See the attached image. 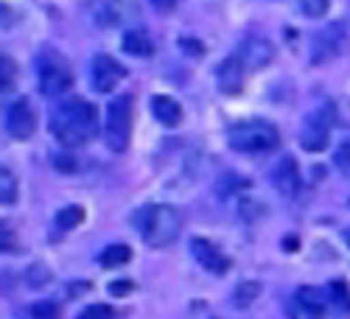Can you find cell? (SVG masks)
I'll return each mask as SVG.
<instances>
[{"mask_svg": "<svg viewBox=\"0 0 350 319\" xmlns=\"http://www.w3.org/2000/svg\"><path fill=\"white\" fill-rule=\"evenodd\" d=\"M180 48H183V51H188V53H196V56L205 53V48H202L196 40H188V37H183V40H180Z\"/></svg>", "mask_w": 350, "mask_h": 319, "instance_id": "cell-33", "label": "cell"}, {"mask_svg": "<svg viewBox=\"0 0 350 319\" xmlns=\"http://www.w3.org/2000/svg\"><path fill=\"white\" fill-rule=\"evenodd\" d=\"M191 255L196 258V264L202 269H208L213 275H224L230 269V258L213 241H208V238H199V236L191 238Z\"/></svg>", "mask_w": 350, "mask_h": 319, "instance_id": "cell-13", "label": "cell"}, {"mask_svg": "<svg viewBox=\"0 0 350 319\" xmlns=\"http://www.w3.org/2000/svg\"><path fill=\"white\" fill-rule=\"evenodd\" d=\"M132 292V283L129 280H115V283H109V294L112 297H126Z\"/></svg>", "mask_w": 350, "mask_h": 319, "instance_id": "cell-32", "label": "cell"}, {"mask_svg": "<svg viewBox=\"0 0 350 319\" xmlns=\"http://www.w3.org/2000/svg\"><path fill=\"white\" fill-rule=\"evenodd\" d=\"M300 9H303L306 17L319 20V17H325V12L331 9V0H300Z\"/></svg>", "mask_w": 350, "mask_h": 319, "instance_id": "cell-27", "label": "cell"}, {"mask_svg": "<svg viewBox=\"0 0 350 319\" xmlns=\"http://www.w3.org/2000/svg\"><path fill=\"white\" fill-rule=\"evenodd\" d=\"M239 188H250V180L239 177V174H224V177L216 182V193H219L221 199L230 196L232 191H239Z\"/></svg>", "mask_w": 350, "mask_h": 319, "instance_id": "cell-23", "label": "cell"}, {"mask_svg": "<svg viewBox=\"0 0 350 319\" xmlns=\"http://www.w3.org/2000/svg\"><path fill=\"white\" fill-rule=\"evenodd\" d=\"M244 81H247V65L239 59V53L227 56V59L219 65L216 70V84L224 96H239L244 90Z\"/></svg>", "mask_w": 350, "mask_h": 319, "instance_id": "cell-12", "label": "cell"}, {"mask_svg": "<svg viewBox=\"0 0 350 319\" xmlns=\"http://www.w3.org/2000/svg\"><path fill=\"white\" fill-rule=\"evenodd\" d=\"M152 115L168 129H177L183 124V107L177 98H171V96H154L152 98Z\"/></svg>", "mask_w": 350, "mask_h": 319, "instance_id": "cell-16", "label": "cell"}, {"mask_svg": "<svg viewBox=\"0 0 350 319\" xmlns=\"http://www.w3.org/2000/svg\"><path fill=\"white\" fill-rule=\"evenodd\" d=\"M132 260V249L126 244H109L101 255H98V264L101 269H121Z\"/></svg>", "mask_w": 350, "mask_h": 319, "instance_id": "cell-18", "label": "cell"}, {"mask_svg": "<svg viewBox=\"0 0 350 319\" xmlns=\"http://www.w3.org/2000/svg\"><path fill=\"white\" fill-rule=\"evenodd\" d=\"M269 180H272V188L283 196V199H295L297 193H300V168H297V160L291 157V154H286V157H280L278 160V165L272 168V174H269Z\"/></svg>", "mask_w": 350, "mask_h": 319, "instance_id": "cell-11", "label": "cell"}, {"mask_svg": "<svg viewBox=\"0 0 350 319\" xmlns=\"http://www.w3.org/2000/svg\"><path fill=\"white\" fill-rule=\"evenodd\" d=\"M53 168L59 171V174H76L79 171V160L73 154H68V152L53 154Z\"/></svg>", "mask_w": 350, "mask_h": 319, "instance_id": "cell-31", "label": "cell"}, {"mask_svg": "<svg viewBox=\"0 0 350 319\" xmlns=\"http://www.w3.org/2000/svg\"><path fill=\"white\" fill-rule=\"evenodd\" d=\"M135 17H137V6L129 3V0H107L96 14V20L101 25H121L126 20H135Z\"/></svg>", "mask_w": 350, "mask_h": 319, "instance_id": "cell-15", "label": "cell"}, {"mask_svg": "<svg viewBox=\"0 0 350 319\" xmlns=\"http://www.w3.org/2000/svg\"><path fill=\"white\" fill-rule=\"evenodd\" d=\"M14 247V233H9V227L3 224V252H9Z\"/></svg>", "mask_w": 350, "mask_h": 319, "instance_id": "cell-34", "label": "cell"}, {"mask_svg": "<svg viewBox=\"0 0 350 319\" xmlns=\"http://www.w3.org/2000/svg\"><path fill=\"white\" fill-rule=\"evenodd\" d=\"M81 221H84V208H79V205L62 208L59 213H56V230H62V233H68V230L79 227Z\"/></svg>", "mask_w": 350, "mask_h": 319, "instance_id": "cell-20", "label": "cell"}, {"mask_svg": "<svg viewBox=\"0 0 350 319\" xmlns=\"http://www.w3.org/2000/svg\"><path fill=\"white\" fill-rule=\"evenodd\" d=\"M328 300H331L339 311H347V308H350V292H347V286H345L342 280H334V283L328 286Z\"/></svg>", "mask_w": 350, "mask_h": 319, "instance_id": "cell-25", "label": "cell"}, {"mask_svg": "<svg viewBox=\"0 0 350 319\" xmlns=\"http://www.w3.org/2000/svg\"><path fill=\"white\" fill-rule=\"evenodd\" d=\"M334 163H336V168L342 171V177H347V180H350V137H347V140L342 143V146L336 149Z\"/></svg>", "mask_w": 350, "mask_h": 319, "instance_id": "cell-30", "label": "cell"}, {"mask_svg": "<svg viewBox=\"0 0 350 319\" xmlns=\"http://www.w3.org/2000/svg\"><path fill=\"white\" fill-rule=\"evenodd\" d=\"M6 132L14 140H28L37 132V112L28 98H17L6 109Z\"/></svg>", "mask_w": 350, "mask_h": 319, "instance_id": "cell-9", "label": "cell"}, {"mask_svg": "<svg viewBox=\"0 0 350 319\" xmlns=\"http://www.w3.org/2000/svg\"><path fill=\"white\" fill-rule=\"evenodd\" d=\"M328 303H331L328 292H323V288H314V286H303V288H297L295 300H291L288 316L291 319H325Z\"/></svg>", "mask_w": 350, "mask_h": 319, "instance_id": "cell-8", "label": "cell"}, {"mask_svg": "<svg viewBox=\"0 0 350 319\" xmlns=\"http://www.w3.org/2000/svg\"><path fill=\"white\" fill-rule=\"evenodd\" d=\"M260 213H264V205H260V202H255V199H241L239 202V216L244 221H258Z\"/></svg>", "mask_w": 350, "mask_h": 319, "instance_id": "cell-28", "label": "cell"}, {"mask_svg": "<svg viewBox=\"0 0 350 319\" xmlns=\"http://www.w3.org/2000/svg\"><path fill=\"white\" fill-rule=\"evenodd\" d=\"M258 294H260V283H255V280H241L239 286H236V292H232V305L236 308H250L255 300H258Z\"/></svg>", "mask_w": 350, "mask_h": 319, "instance_id": "cell-19", "label": "cell"}, {"mask_svg": "<svg viewBox=\"0 0 350 319\" xmlns=\"http://www.w3.org/2000/svg\"><path fill=\"white\" fill-rule=\"evenodd\" d=\"M152 3H154L160 12H171V9H174V0H152Z\"/></svg>", "mask_w": 350, "mask_h": 319, "instance_id": "cell-35", "label": "cell"}, {"mask_svg": "<svg viewBox=\"0 0 350 319\" xmlns=\"http://www.w3.org/2000/svg\"><path fill=\"white\" fill-rule=\"evenodd\" d=\"M121 48H124V53L137 56V59H149L154 53V42H152L149 31H143V28H129V31H124Z\"/></svg>", "mask_w": 350, "mask_h": 319, "instance_id": "cell-17", "label": "cell"}, {"mask_svg": "<svg viewBox=\"0 0 350 319\" xmlns=\"http://www.w3.org/2000/svg\"><path fill=\"white\" fill-rule=\"evenodd\" d=\"M227 143L232 152H241V154H267L280 143V132L275 129V124L264 118L239 121L227 129Z\"/></svg>", "mask_w": 350, "mask_h": 319, "instance_id": "cell-3", "label": "cell"}, {"mask_svg": "<svg viewBox=\"0 0 350 319\" xmlns=\"http://www.w3.org/2000/svg\"><path fill=\"white\" fill-rule=\"evenodd\" d=\"M17 81V65L9 53H0V87H3V93H9Z\"/></svg>", "mask_w": 350, "mask_h": 319, "instance_id": "cell-22", "label": "cell"}, {"mask_svg": "<svg viewBox=\"0 0 350 319\" xmlns=\"http://www.w3.org/2000/svg\"><path fill=\"white\" fill-rule=\"evenodd\" d=\"M0 202L9 208L17 202V180L9 168H0Z\"/></svg>", "mask_w": 350, "mask_h": 319, "instance_id": "cell-21", "label": "cell"}, {"mask_svg": "<svg viewBox=\"0 0 350 319\" xmlns=\"http://www.w3.org/2000/svg\"><path fill=\"white\" fill-rule=\"evenodd\" d=\"M37 76H40V93L48 98H59L73 87V68L62 53L45 51L37 59Z\"/></svg>", "mask_w": 350, "mask_h": 319, "instance_id": "cell-5", "label": "cell"}, {"mask_svg": "<svg viewBox=\"0 0 350 319\" xmlns=\"http://www.w3.org/2000/svg\"><path fill=\"white\" fill-rule=\"evenodd\" d=\"M31 319H59L62 316V308L56 305V303H51V300H40V303H34L31 305Z\"/></svg>", "mask_w": 350, "mask_h": 319, "instance_id": "cell-26", "label": "cell"}, {"mask_svg": "<svg viewBox=\"0 0 350 319\" xmlns=\"http://www.w3.org/2000/svg\"><path fill=\"white\" fill-rule=\"evenodd\" d=\"M76 319H115V311L104 303H96V305H87Z\"/></svg>", "mask_w": 350, "mask_h": 319, "instance_id": "cell-29", "label": "cell"}, {"mask_svg": "<svg viewBox=\"0 0 350 319\" xmlns=\"http://www.w3.org/2000/svg\"><path fill=\"white\" fill-rule=\"evenodd\" d=\"M124 79H126V68L118 59H112L109 53H98L93 59V90L96 93H112Z\"/></svg>", "mask_w": 350, "mask_h": 319, "instance_id": "cell-10", "label": "cell"}, {"mask_svg": "<svg viewBox=\"0 0 350 319\" xmlns=\"http://www.w3.org/2000/svg\"><path fill=\"white\" fill-rule=\"evenodd\" d=\"M342 238H345V244L350 247V227H347V230H345V233H342Z\"/></svg>", "mask_w": 350, "mask_h": 319, "instance_id": "cell-36", "label": "cell"}, {"mask_svg": "<svg viewBox=\"0 0 350 319\" xmlns=\"http://www.w3.org/2000/svg\"><path fill=\"white\" fill-rule=\"evenodd\" d=\"M331 126H334V109H331V104H323L306 118V124L300 129V146L311 154L325 152L328 137H331Z\"/></svg>", "mask_w": 350, "mask_h": 319, "instance_id": "cell-6", "label": "cell"}, {"mask_svg": "<svg viewBox=\"0 0 350 319\" xmlns=\"http://www.w3.org/2000/svg\"><path fill=\"white\" fill-rule=\"evenodd\" d=\"M51 135L65 149L87 146L98 135V109L87 98H68L51 109Z\"/></svg>", "mask_w": 350, "mask_h": 319, "instance_id": "cell-1", "label": "cell"}, {"mask_svg": "<svg viewBox=\"0 0 350 319\" xmlns=\"http://www.w3.org/2000/svg\"><path fill=\"white\" fill-rule=\"evenodd\" d=\"M25 280H28V286H31V288H45L53 280V275H51V269L45 264H34V266H28Z\"/></svg>", "mask_w": 350, "mask_h": 319, "instance_id": "cell-24", "label": "cell"}, {"mask_svg": "<svg viewBox=\"0 0 350 319\" xmlns=\"http://www.w3.org/2000/svg\"><path fill=\"white\" fill-rule=\"evenodd\" d=\"M236 53H239V59L247 65V70H264L275 59V45L264 37H247Z\"/></svg>", "mask_w": 350, "mask_h": 319, "instance_id": "cell-14", "label": "cell"}, {"mask_svg": "<svg viewBox=\"0 0 350 319\" xmlns=\"http://www.w3.org/2000/svg\"><path fill=\"white\" fill-rule=\"evenodd\" d=\"M345 42H347V25L345 23L325 25L323 31H317L311 40V65H323V62L334 59V56H339Z\"/></svg>", "mask_w": 350, "mask_h": 319, "instance_id": "cell-7", "label": "cell"}, {"mask_svg": "<svg viewBox=\"0 0 350 319\" xmlns=\"http://www.w3.org/2000/svg\"><path fill=\"white\" fill-rule=\"evenodd\" d=\"M132 115H135V104L132 96H121L112 98L107 104V118H104V143L107 149L121 154L129 149V137H132Z\"/></svg>", "mask_w": 350, "mask_h": 319, "instance_id": "cell-4", "label": "cell"}, {"mask_svg": "<svg viewBox=\"0 0 350 319\" xmlns=\"http://www.w3.org/2000/svg\"><path fill=\"white\" fill-rule=\"evenodd\" d=\"M137 227H140V238L146 241V247L163 249L177 241L183 230V219L177 208H171V205H149L140 210Z\"/></svg>", "mask_w": 350, "mask_h": 319, "instance_id": "cell-2", "label": "cell"}]
</instances>
